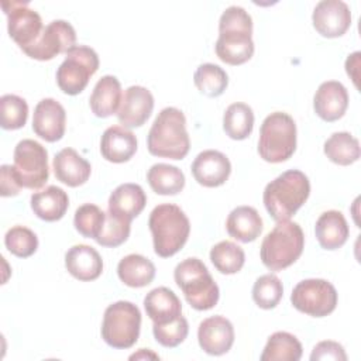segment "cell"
I'll use <instances>...</instances> for the list:
<instances>
[{
    "mask_svg": "<svg viewBox=\"0 0 361 361\" xmlns=\"http://www.w3.org/2000/svg\"><path fill=\"white\" fill-rule=\"evenodd\" d=\"M154 110V96L144 86H130L126 89L117 118L126 128L141 127Z\"/></svg>",
    "mask_w": 361,
    "mask_h": 361,
    "instance_id": "16",
    "label": "cell"
},
{
    "mask_svg": "<svg viewBox=\"0 0 361 361\" xmlns=\"http://www.w3.org/2000/svg\"><path fill=\"white\" fill-rule=\"evenodd\" d=\"M210 261L220 274L231 275L241 271L245 262L244 250L233 241H220L210 250Z\"/></svg>",
    "mask_w": 361,
    "mask_h": 361,
    "instance_id": "34",
    "label": "cell"
},
{
    "mask_svg": "<svg viewBox=\"0 0 361 361\" xmlns=\"http://www.w3.org/2000/svg\"><path fill=\"white\" fill-rule=\"evenodd\" d=\"M66 113L63 106L55 99H42L34 109L32 130L47 142L59 141L65 134Z\"/></svg>",
    "mask_w": 361,
    "mask_h": 361,
    "instance_id": "15",
    "label": "cell"
},
{
    "mask_svg": "<svg viewBox=\"0 0 361 361\" xmlns=\"http://www.w3.org/2000/svg\"><path fill=\"white\" fill-rule=\"evenodd\" d=\"M226 228L230 237L241 243H251L257 240L262 231V219L257 209L238 206L230 212L226 220Z\"/></svg>",
    "mask_w": 361,
    "mask_h": 361,
    "instance_id": "28",
    "label": "cell"
},
{
    "mask_svg": "<svg viewBox=\"0 0 361 361\" xmlns=\"http://www.w3.org/2000/svg\"><path fill=\"white\" fill-rule=\"evenodd\" d=\"M152 333L155 340L166 348H173L179 345L189 333L188 320L183 316H179L176 320L165 324H154Z\"/></svg>",
    "mask_w": 361,
    "mask_h": 361,
    "instance_id": "41",
    "label": "cell"
},
{
    "mask_svg": "<svg viewBox=\"0 0 361 361\" xmlns=\"http://www.w3.org/2000/svg\"><path fill=\"white\" fill-rule=\"evenodd\" d=\"M312 23L322 37H341L351 25L350 7L341 0H322L313 10Z\"/></svg>",
    "mask_w": 361,
    "mask_h": 361,
    "instance_id": "14",
    "label": "cell"
},
{
    "mask_svg": "<svg viewBox=\"0 0 361 361\" xmlns=\"http://www.w3.org/2000/svg\"><path fill=\"white\" fill-rule=\"evenodd\" d=\"M214 49L220 61L233 66L251 59L254 54L252 18L243 7L230 6L223 11Z\"/></svg>",
    "mask_w": 361,
    "mask_h": 361,
    "instance_id": "1",
    "label": "cell"
},
{
    "mask_svg": "<svg viewBox=\"0 0 361 361\" xmlns=\"http://www.w3.org/2000/svg\"><path fill=\"white\" fill-rule=\"evenodd\" d=\"M296 149L295 120L283 111H275L265 117L259 128L258 154L271 164L289 159Z\"/></svg>",
    "mask_w": 361,
    "mask_h": 361,
    "instance_id": "7",
    "label": "cell"
},
{
    "mask_svg": "<svg viewBox=\"0 0 361 361\" xmlns=\"http://www.w3.org/2000/svg\"><path fill=\"white\" fill-rule=\"evenodd\" d=\"M117 275L124 285L130 288H142L154 281L155 265L144 255L130 254L120 259Z\"/></svg>",
    "mask_w": 361,
    "mask_h": 361,
    "instance_id": "29",
    "label": "cell"
},
{
    "mask_svg": "<svg viewBox=\"0 0 361 361\" xmlns=\"http://www.w3.org/2000/svg\"><path fill=\"white\" fill-rule=\"evenodd\" d=\"M348 107V93L337 80L323 82L313 97L314 113L324 121L331 123L341 118Z\"/></svg>",
    "mask_w": 361,
    "mask_h": 361,
    "instance_id": "19",
    "label": "cell"
},
{
    "mask_svg": "<svg viewBox=\"0 0 361 361\" xmlns=\"http://www.w3.org/2000/svg\"><path fill=\"white\" fill-rule=\"evenodd\" d=\"M147 147L154 157L183 159L190 148L185 114L176 107L162 109L149 128Z\"/></svg>",
    "mask_w": 361,
    "mask_h": 361,
    "instance_id": "3",
    "label": "cell"
},
{
    "mask_svg": "<svg viewBox=\"0 0 361 361\" xmlns=\"http://www.w3.org/2000/svg\"><path fill=\"white\" fill-rule=\"evenodd\" d=\"M1 7L7 16L10 38L21 49L31 47L44 30L41 16L30 8L27 1H3Z\"/></svg>",
    "mask_w": 361,
    "mask_h": 361,
    "instance_id": "12",
    "label": "cell"
},
{
    "mask_svg": "<svg viewBox=\"0 0 361 361\" xmlns=\"http://www.w3.org/2000/svg\"><path fill=\"white\" fill-rule=\"evenodd\" d=\"M28 117L27 102L17 94H3L0 97V124L4 130H18L24 127Z\"/></svg>",
    "mask_w": 361,
    "mask_h": 361,
    "instance_id": "37",
    "label": "cell"
},
{
    "mask_svg": "<svg viewBox=\"0 0 361 361\" xmlns=\"http://www.w3.org/2000/svg\"><path fill=\"white\" fill-rule=\"evenodd\" d=\"M69 207V197L66 192L55 185L47 186L41 192L31 196V209L34 214L44 221L61 220Z\"/></svg>",
    "mask_w": 361,
    "mask_h": 361,
    "instance_id": "27",
    "label": "cell"
},
{
    "mask_svg": "<svg viewBox=\"0 0 361 361\" xmlns=\"http://www.w3.org/2000/svg\"><path fill=\"white\" fill-rule=\"evenodd\" d=\"M310 182L299 169H289L271 180L262 195L267 212L275 221L289 220L307 200Z\"/></svg>",
    "mask_w": 361,
    "mask_h": 361,
    "instance_id": "2",
    "label": "cell"
},
{
    "mask_svg": "<svg viewBox=\"0 0 361 361\" xmlns=\"http://www.w3.org/2000/svg\"><path fill=\"white\" fill-rule=\"evenodd\" d=\"M176 285L196 310H209L219 302L220 290L207 267L199 258H186L173 271Z\"/></svg>",
    "mask_w": 361,
    "mask_h": 361,
    "instance_id": "6",
    "label": "cell"
},
{
    "mask_svg": "<svg viewBox=\"0 0 361 361\" xmlns=\"http://www.w3.org/2000/svg\"><path fill=\"white\" fill-rule=\"evenodd\" d=\"M310 360L316 361V360H334V361H345L347 360V354L344 351V347L337 343V341H331V340H324L317 343L313 347V351L310 354Z\"/></svg>",
    "mask_w": 361,
    "mask_h": 361,
    "instance_id": "42",
    "label": "cell"
},
{
    "mask_svg": "<svg viewBox=\"0 0 361 361\" xmlns=\"http://www.w3.org/2000/svg\"><path fill=\"white\" fill-rule=\"evenodd\" d=\"M14 171L23 188L38 190L49 178L48 152L39 142L25 138L14 148Z\"/></svg>",
    "mask_w": 361,
    "mask_h": 361,
    "instance_id": "10",
    "label": "cell"
},
{
    "mask_svg": "<svg viewBox=\"0 0 361 361\" xmlns=\"http://www.w3.org/2000/svg\"><path fill=\"white\" fill-rule=\"evenodd\" d=\"M99 63V56L93 48L86 45L72 47L56 71L58 87L66 94H79L87 86L90 76L97 72Z\"/></svg>",
    "mask_w": 361,
    "mask_h": 361,
    "instance_id": "9",
    "label": "cell"
},
{
    "mask_svg": "<svg viewBox=\"0 0 361 361\" xmlns=\"http://www.w3.org/2000/svg\"><path fill=\"white\" fill-rule=\"evenodd\" d=\"M76 44L75 28L65 20H54L44 27L38 39L23 52L37 61H51Z\"/></svg>",
    "mask_w": 361,
    "mask_h": 361,
    "instance_id": "13",
    "label": "cell"
},
{
    "mask_svg": "<svg viewBox=\"0 0 361 361\" xmlns=\"http://www.w3.org/2000/svg\"><path fill=\"white\" fill-rule=\"evenodd\" d=\"M23 186L18 182L14 166L1 165L0 168V193L3 197L17 196Z\"/></svg>",
    "mask_w": 361,
    "mask_h": 361,
    "instance_id": "43",
    "label": "cell"
},
{
    "mask_svg": "<svg viewBox=\"0 0 361 361\" xmlns=\"http://www.w3.org/2000/svg\"><path fill=\"white\" fill-rule=\"evenodd\" d=\"M300 341L288 331H276L268 337L261 361H298L302 357Z\"/></svg>",
    "mask_w": 361,
    "mask_h": 361,
    "instance_id": "32",
    "label": "cell"
},
{
    "mask_svg": "<svg viewBox=\"0 0 361 361\" xmlns=\"http://www.w3.org/2000/svg\"><path fill=\"white\" fill-rule=\"evenodd\" d=\"M141 329L140 309L127 300L109 305L103 314L102 338L113 348L126 350L133 347Z\"/></svg>",
    "mask_w": 361,
    "mask_h": 361,
    "instance_id": "8",
    "label": "cell"
},
{
    "mask_svg": "<svg viewBox=\"0 0 361 361\" xmlns=\"http://www.w3.org/2000/svg\"><path fill=\"white\" fill-rule=\"evenodd\" d=\"M197 341L204 353L223 355L234 343V327L231 322L223 316L207 317L199 324Z\"/></svg>",
    "mask_w": 361,
    "mask_h": 361,
    "instance_id": "17",
    "label": "cell"
},
{
    "mask_svg": "<svg viewBox=\"0 0 361 361\" xmlns=\"http://www.w3.org/2000/svg\"><path fill=\"white\" fill-rule=\"evenodd\" d=\"M148 226L152 234L154 251L162 258L172 257L180 251L190 233L188 216L173 203H162L154 207Z\"/></svg>",
    "mask_w": 361,
    "mask_h": 361,
    "instance_id": "4",
    "label": "cell"
},
{
    "mask_svg": "<svg viewBox=\"0 0 361 361\" xmlns=\"http://www.w3.org/2000/svg\"><path fill=\"white\" fill-rule=\"evenodd\" d=\"M326 157L341 166H347L360 159L361 149L358 140L347 131L331 134L323 147Z\"/></svg>",
    "mask_w": 361,
    "mask_h": 361,
    "instance_id": "30",
    "label": "cell"
},
{
    "mask_svg": "<svg viewBox=\"0 0 361 361\" xmlns=\"http://www.w3.org/2000/svg\"><path fill=\"white\" fill-rule=\"evenodd\" d=\"M147 316L154 324H165L182 316V303L169 288L159 286L149 290L144 298Z\"/></svg>",
    "mask_w": 361,
    "mask_h": 361,
    "instance_id": "23",
    "label": "cell"
},
{
    "mask_svg": "<svg viewBox=\"0 0 361 361\" xmlns=\"http://www.w3.org/2000/svg\"><path fill=\"white\" fill-rule=\"evenodd\" d=\"M121 99L123 93L118 79L116 76L106 75L94 85L89 104L96 117L106 118L118 111Z\"/></svg>",
    "mask_w": 361,
    "mask_h": 361,
    "instance_id": "25",
    "label": "cell"
},
{
    "mask_svg": "<svg viewBox=\"0 0 361 361\" xmlns=\"http://www.w3.org/2000/svg\"><path fill=\"white\" fill-rule=\"evenodd\" d=\"M192 175L195 180L206 188H217L226 183L231 173L228 158L216 149L200 152L192 164Z\"/></svg>",
    "mask_w": 361,
    "mask_h": 361,
    "instance_id": "18",
    "label": "cell"
},
{
    "mask_svg": "<svg viewBox=\"0 0 361 361\" xmlns=\"http://www.w3.org/2000/svg\"><path fill=\"white\" fill-rule=\"evenodd\" d=\"M6 248L18 258L31 257L38 248V238L32 230L24 226H14L4 235Z\"/></svg>",
    "mask_w": 361,
    "mask_h": 361,
    "instance_id": "40",
    "label": "cell"
},
{
    "mask_svg": "<svg viewBox=\"0 0 361 361\" xmlns=\"http://www.w3.org/2000/svg\"><path fill=\"white\" fill-rule=\"evenodd\" d=\"M193 82L202 94L207 97H219L228 85V76L219 65L202 63L193 75Z\"/></svg>",
    "mask_w": 361,
    "mask_h": 361,
    "instance_id": "35",
    "label": "cell"
},
{
    "mask_svg": "<svg viewBox=\"0 0 361 361\" xmlns=\"http://www.w3.org/2000/svg\"><path fill=\"white\" fill-rule=\"evenodd\" d=\"M283 286L281 279L274 274L259 276L252 286V299L261 309H274L282 299Z\"/></svg>",
    "mask_w": 361,
    "mask_h": 361,
    "instance_id": "36",
    "label": "cell"
},
{
    "mask_svg": "<svg viewBox=\"0 0 361 361\" xmlns=\"http://www.w3.org/2000/svg\"><path fill=\"white\" fill-rule=\"evenodd\" d=\"M65 267L68 272L83 282L97 279L103 272V259L90 245L78 244L65 254Z\"/></svg>",
    "mask_w": 361,
    "mask_h": 361,
    "instance_id": "21",
    "label": "cell"
},
{
    "mask_svg": "<svg viewBox=\"0 0 361 361\" xmlns=\"http://www.w3.org/2000/svg\"><path fill=\"white\" fill-rule=\"evenodd\" d=\"M305 234L295 221H279L261 243V261L269 271H282L302 255Z\"/></svg>",
    "mask_w": 361,
    "mask_h": 361,
    "instance_id": "5",
    "label": "cell"
},
{
    "mask_svg": "<svg viewBox=\"0 0 361 361\" xmlns=\"http://www.w3.org/2000/svg\"><path fill=\"white\" fill-rule=\"evenodd\" d=\"M106 220V213L96 204L85 203L75 212V228L87 238H97Z\"/></svg>",
    "mask_w": 361,
    "mask_h": 361,
    "instance_id": "38",
    "label": "cell"
},
{
    "mask_svg": "<svg viewBox=\"0 0 361 361\" xmlns=\"http://www.w3.org/2000/svg\"><path fill=\"white\" fill-rule=\"evenodd\" d=\"M140 358H155V360H158L159 357L157 354L151 353V351H145V348H140L138 353L130 355V360H140Z\"/></svg>",
    "mask_w": 361,
    "mask_h": 361,
    "instance_id": "45",
    "label": "cell"
},
{
    "mask_svg": "<svg viewBox=\"0 0 361 361\" xmlns=\"http://www.w3.org/2000/svg\"><path fill=\"white\" fill-rule=\"evenodd\" d=\"M147 180L151 189L162 196L178 195L185 186L183 172L169 164H155L147 172Z\"/></svg>",
    "mask_w": 361,
    "mask_h": 361,
    "instance_id": "31",
    "label": "cell"
},
{
    "mask_svg": "<svg viewBox=\"0 0 361 361\" xmlns=\"http://www.w3.org/2000/svg\"><path fill=\"white\" fill-rule=\"evenodd\" d=\"M147 196L137 183L118 185L109 197V212L127 220L135 219L145 207Z\"/></svg>",
    "mask_w": 361,
    "mask_h": 361,
    "instance_id": "26",
    "label": "cell"
},
{
    "mask_svg": "<svg viewBox=\"0 0 361 361\" xmlns=\"http://www.w3.org/2000/svg\"><path fill=\"white\" fill-rule=\"evenodd\" d=\"M314 233L320 247L331 251L345 244L350 228L341 212L327 210L319 216L314 226Z\"/></svg>",
    "mask_w": 361,
    "mask_h": 361,
    "instance_id": "24",
    "label": "cell"
},
{
    "mask_svg": "<svg viewBox=\"0 0 361 361\" xmlns=\"http://www.w3.org/2000/svg\"><path fill=\"white\" fill-rule=\"evenodd\" d=\"M52 168L55 178L71 188H76L86 183L92 172L90 164L73 148L69 147L55 154Z\"/></svg>",
    "mask_w": 361,
    "mask_h": 361,
    "instance_id": "22",
    "label": "cell"
},
{
    "mask_svg": "<svg viewBox=\"0 0 361 361\" xmlns=\"http://www.w3.org/2000/svg\"><path fill=\"white\" fill-rule=\"evenodd\" d=\"M254 127L252 109L245 103L230 104L223 116V130L231 140H245Z\"/></svg>",
    "mask_w": 361,
    "mask_h": 361,
    "instance_id": "33",
    "label": "cell"
},
{
    "mask_svg": "<svg viewBox=\"0 0 361 361\" xmlns=\"http://www.w3.org/2000/svg\"><path fill=\"white\" fill-rule=\"evenodd\" d=\"M130 230H131L130 220L121 216H117L111 212H107L103 228L99 237L96 238V243L102 247H110V248L118 247L124 241H127L130 235Z\"/></svg>",
    "mask_w": 361,
    "mask_h": 361,
    "instance_id": "39",
    "label": "cell"
},
{
    "mask_svg": "<svg viewBox=\"0 0 361 361\" xmlns=\"http://www.w3.org/2000/svg\"><path fill=\"white\" fill-rule=\"evenodd\" d=\"M360 52H354L351 55H348L347 61H345V71H347V75L353 79L354 85L358 87V73H357V69L360 66Z\"/></svg>",
    "mask_w": 361,
    "mask_h": 361,
    "instance_id": "44",
    "label": "cell"
},
{
    "mask_svg": "<svg viewBox=\"0 0 361 361\" xmlns=\"http://www.w3.org/2000/svg\"><path fill=\"white\" fill-rule=\"evenodd\" d=\"M137 151V137L123 126H111L104 130L100 140L102 157L113 164H123Z\"/></svg>",
    "mask_w": 361,
    "mask_h": 361,
    "instance_id": "20",
    "label": "cell"
},
{
    "mask_svg": "<svg viewBox=\"0 0 361 361\" xmlns=\"http://www.w3.org/2000/svg\"><path fill=\"white\" fill-rule=\"evenodd\" d=\"M337 299L336 288L329 281L317 278L300 281L290 295L293 307L312 317H324L334 312Z\"/></svg>",
    "mask_w": 361,
    "mask_h": 361,
    "instance_id": "11",
    "label": "cell"
}]
</instances>
